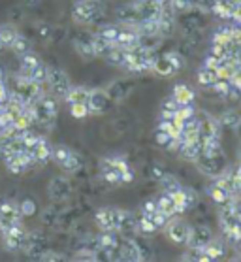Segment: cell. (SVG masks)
<instances>
[{
	"instance_id": "cell-1",
	"label": "cell",
	"mask_w": 241,
	"mask_h": 262,
	"mask_svg": "<svg viewBox=\"0 0 241 262\" xmlns=\"http://www.w3.org/2000/svg\"><path fill=\"white\" fill-rule=\"evenodd\" d=\"M104 17L102 4H96L93 0H76L72 6V19L77 25H94Z\"/></svg>"
},
{
	"instance_id": "cell-2",
	"label": "cell",
	"mask_w": 241,
	"mask_h": 262,
	"mask_svg": "<svg viewBox=\"0 0 241 262\" xmlns=\"http://www.w3.org/2000/svg\"><path fill=\"white\" fill-rule=\"evenodd\" d=\"M32 110V119L41 126H53L55 119H57V100H53L51 96L41 95L38 100L30 106Z\"/></svg>"
},
{
	"instance_id": "cell-3",
	"label": "cell",
	"mask_w": 241,
	"mask_h": 262,
	"mask_svg": "<svg viewBox=\"0 0 241 262\" xmlns=\"http://www.w3.org/2000/svg\"><path fill=\"white\" fill-rule=\"evenodd\" d=\"M196 168L200 170L204 176H209V178H217L218 173H223L228 166V161H226V155L224 153H218V155H209V153H200V155L194 159Z\"/></svg>"
},
{
	"instance_id": "cell-4",
	"label": "cell",
	"mask_w": 241,
	"mask_h": 262,
	"mask_svg": "<svg viewBox=\"0 0 241 262\" xmlns=\"http://www.w3.org/2000/svg\"><path fill=\"white\" fill-rule=\"evenodd\" d=\"M2 239H4V247L12 253H17V251L27 249V244H29V234L23 228V225H13L12 228H8L6 232H2Z\"/></svg>"
},
{
	"instance_id": "cell-5",
	"label": "cell",
	"mask_w": 241,
	"mask_h": 262,
	"mask_svg": "<svg viewBox=\"0 0 241 262\" xmlns=\"http://www.w3.org/2000/svg\"><path fill=\"white\" fill-rule=\"evenodd\" d=\"M23 221L21 206L12 200H4L0 204V232H6L13 225H19Z\"/></svg>"
},
{
	"instance_id": "cell-6",
	"label": "cell",
	"mask_w": 241,
	"mask_h": 262,
	"mask_svg": "<svg viewBox=\"0 0 241 262\" xmlns=\"http://www.w3.org/2000/svg\"><path fill=\"white\" fill-rule=\"evenodd\" d=\"M113 100L107 96L106 89H91L89 93V100H87V110L89 115H102L109 112Z\"/></svg>"
},
{
	"instance_id": "cell-7",
	"label": "cell",
	"mask_w": 241,
	"mask_h": 262,
	"mask_svg": "<svg viewBox=\"0 0 241 262\" xmlns=\"http://www.w3.org/2000/svg\"><path fill=\"white\" fill-rule=\"evenodd\" d=\"M121 208H100L96 211V225L100 230H119V223H121Z\"/></svg>"
},
{
	"instance_id": "cell-8",
	"label": "cell",
	"mask_w": 241,
	"mask_h": 262,
	"mask_svg": "<svg viewBox=\"0 0 241 262\" xmlns=\"http://www.w3.org/2000/svg\"><path fill=\"white\" fill-rule=\"evenodd\" d=\"M47 83H49V89L55 96H66L68 89H70V79H68V74H66L62 68H49V74H47Z\"/></svg>"
},
{
	"instance_id": "cell-9",
	"label": "cell",
	"mask_w": 241,
	"mask_h": 262,
	"mask_svg": "<svg viewBox=\"0 0 241 262\" xmlns=\"http://www.w3.org/2000/svg\"><path fill=\"white\" fill-rule=\"evenodd\" d=\"M215 238L209 227L198 225V227H190L188 230V238L185 244L188 245V249H204L211 239Z\"/></svg>"
},
{
	"instance_id": "cell-10",
	"label": "cell",
	"mask_w": 241,
	"mask_h": 262,
	"mask_svg": "<svg viewBox=\"0 0 241 262\" xmlns=\"http://www.w3.org/2000/svg\"><path fill=\"white\" fill-rule=\"evenodd\" d=\"M134 87H136V81L132 78H121L107 85L106 93L113 102H119V100H124L134 91Z\"/></svg>"
},
{
	"instance_id": "cell-11",
	"label": "cell",
	"mask_w": 241,
	"mask_h": 262,
	"mask_svg": "<svg viewBox=\"0 0 241 262\" xmlns=\"http://www.w3.org/2000/svg\"><path fill=\"white\" fill-rule=\"evenodd\" d=\"M164 230H166V236H168V239H170L171 244L183 245L188 238V230H190V227H188L185 221L173 219V217H171L170 223H168V227H166Z\"/></svg>"
},
{
	"instance_id": "cell-12",
	"label": "cell",
	"mask_w": 241,
	"mask_h": 262,
	"mask_svg": "<svg viewBox=\"0 0 241 262\" xmlns=\"http://www.w3.org/2000/svg\"><path fill=\"white\" fill-rule=\"evenodd\" d=\"M200 126H198V136L200 140H207V138H218L221 136V125H218V119L213 117L209 114H200Z\"/></svg>"
},
{
	"instance_id": "cell-13",
	"label": "cell",
	"mask_w": 241,
	"mask_h": 262,
	"mask_svg": "<svg viewBox=\"0 0 241 262\" xmlns=\"http://www.w3.org/2000/svg\"><path fill=\"white\" fill-rule=\"evenodd\" d=\"M117 258L119 260H130V262H140V260H145V256H143V251H141V245L134 239H126L123 244L119 245L117 249Z\"/></svg>"
},
{
	"instance_id": "cell-14",
	"label": "cell",
	"mask_w": 241,
	"mask_h": 262,
	"mask_svg": "<svg viewBox=\"0 0 241 262\" xmlns=\"http://www.w3.org/2000/svg\"><path fill=\"white\" fill-rule=\"evenodd\" d=\"M140 42V32H138V27L134 25H124L123 29H119L117 40H115V46L123 49H134Z\"/></svg>"
},
{
	"instance_id": "cell-15",
	"label": "cell",
	"mask_w": 241,
	"mask_h": 262,
	"mask_svg": "<svg viewBox=\"0 0 241 262\" xmlns=\"http://www.w3.org/2000/svg\"><path fill=\"white\" fill-rule=\"evenodd\" d=\"M47 192L53 200H66L72 192V185L66 178H53L47 185Z\"/></svg>"
},
{
	"instance_id": "cell-16",
	"label": "cell",
	"mask_w": 241,
	"mask_h": 262,
	"mask_svg": "<svg viewBox=\"0 0 241 262\" xmlns=\"http://www.w3.org/2000/svg\"><path fill=\"white\" fill-rule=\"evenodd\" d=\"M119 245H121V239H119L117 230H102L100 238H98V247H100V251H104L107 255H113V253L119 249Z\"/></svg>"
},
{
	"instance_id": "cell-17",
	"label": "cell",
	"mask_w": 241,
	"mask_h": 262,
	"mask_svg": "<svg viewBox=\"0 0 241 262\" xmlns=\"http://www.w3.org/2000/svg\"><path fill=\"white\" fill-rule=\"evenodd\" d=\"M32 157H34L36 162H40V164H46L47 161H51V151H53V145L47 142L46 138H40V142L36 143L34 147L29 149Z\"/></svg>"
},
{
	"instance_id": "cell-18",
	"label": "cell",
	"mask_w": 241,
	"mask_h": 262,
	"mask_svg": "<svg viewBox=\"0 0 241 262\" xmlns=\"http://www.w3.org/2000/svg\"><path fill=\"white\" fill-rule=\"evenodd\" d=\"M171 96H173V98L179 102V106H181V104H194L196 93L190 85L177 83V85H173V93H171Z\"/></svg>"
},
{
	"instance_id": "cell-19",
	"label": "cell",
	"mask_w": 241,
	"mask_h": 262,
	"mask_svg": "<svg viewBox=\"0 0 241 262\" xmlns=\"http://www.w3.org/2000/svg\"><path fill=\"white\" fill-rule=\"evenodd\" d=\"M119 234H123V236H132L134 232H138V219L134 217L132 211H124L123 209V215H121V223H119Z\"/></svg>"
},
{
	"instance_id": "cell-20",
	"label": "cell",
	"mask_w": 241,
	"mask_h": 262,
	"mask_svg": "<svg viewBox=\"0 0 241 262\" xmlns=\"http://www.w3.org/2000/svg\"><path fill=\"white\" fill-rule=\"evenodd\" d=\"M89 93H91V89H87V87H70L64 98L70 106L72 104H85L87 106Z\"/></svg>"
},
{
	"instance_id": "cell-21",
	"label": "cell",
	"mask_w": 241,
	"mask_h": 262,
	"mask_svg": "<svg viewBox=\"0 0 241 262\" xmlns=\"http://www.w3.org/2000/svg\"><path fill=\"white\" fill-rule=\"evenodd\" d=\"M209 196H211L213 202L218 204V206H226V204L232 202L234 194L228 192L226 189H223V187H218L217 183H211L209 185Z\"/></svg>"
},
{
	"instance_id": "cell-22",
	"label": "cell",
	"mask_w": 241,
	"mask_h": 262,
	"mask_svg": "<svg viewBox=\"0 0 241 262\" xmlns=\"http://www.w3.org/2000/svg\"><path fill=\"white\" fill-rule=\"evenodd\" d=\"M218 221H221L223 230H226V228H234L239 225V217H237V213L232 209L230 204H226V206L223 208V211H221V215H218Z\"/></svg>"
},
{
	"instance_id": "cell-23",
	"label": "cell",
	"mask_w": 241,
	"mask_h": 262,
	"mask_svg": "<svg viewBox=\"0 0 241 262\" xmlns=\"http://www.w3.org/2000/svg\"><path fill=\"white\" fill-rule=\"evenodd\" d=\"M155 74H159V76H162V78H170V76H173L176 72H173V66H171V62L168 59H166V55H162V57H155L153 60V70Z\"/></svg>"
},
{
	"instance_id": "cell-24",
	"label": "cell",
	"mask_w": 241,
	"mask_h": 262,
	"mask_svg": "<svg viewBox=\"0 0 241 262\" xmlns=\"http://www.w3.org/2000/svg\"><path fill=\"white\" fill-rule=\"evenodd\" d=\"M2 159H4V164H6V168L12 173H23L29 170L27 164L21 161V157H19L17 153H8V155H4Z\"/></svg>"
},
{
	"instance_id": "cell-25",
	"label": "cell",
	"mask_w": 241,
	"mask_h": 262,
	"mask_svg": "<svg viewBox=\"0 0 241 262\" xmlns=\"http://www.w3.org/2000/svg\"><path fill=\"white\" fill-rule=\"evenodd\" d=\"M218 125L228 128V130H237V126L241 125V115L234 110H228L218 117Z\"/></svg>"
},
{
	"instance_id": "cell-26",
	"label": "cell",
	"mask_w": 241,
	"mask_h": 262,
	"mask_svg": "<svg viewBox=\"0 0 241 262\" xmlns=\"http://www.w3.org/2000/svg\"><path fill=\"white\" fill-rule=\"evenodd\" d=\"M106 59L107 64L112 66H117V68H123L124 66V60H126V49L123 48H117V46H113L112 51L104 57Z\"/></svg>"
},
{
	"instance_id": "cell-27",
	"label": "cell",
	"mask_w": 241,
	"mask_h": 262,
	"mask_svg": "<svg viewBox=\"0 0 241 262\" xmlns=\"http://www.w3.org/2000/svg\"><path fill=\"white\" fill-rule=\"evenodd\" d=\"M17 34L19 32L13 25H10V23L0 25V43H2L4 48H10L13 43V40L17 38Z\"/></svg>"
},
{
	"instance_id": "cell-28",
	"label": "cell",
	"mask_w": 241,
	"mask_h": 262,
	"mask_svg": "<svg viewBox=\"0 0 241 262\" xmlns=\"http://www.w3.org/2000/svg\"><path fill=\"white\" fill-rule=\"evenodd\" d=\"M47 74H49V68H47L43 62H38V64L32 68V70L27 74V79H30V81H34V83L41 85V83H46L47 81Z\"/></svg>"
},
{
	"instance_id": "cell-29",
	"label": "cell",
	"mask_w": 241,
	"mask_h": 262,
	"mask_svg": "<svg viewBox=\"0 0 241 262\" xmlns=\"http://www.w3.org/2000/svg\"><path fill=\"white\" fill-rule=\"evenodd\" d=\"M74 48H76V51L79 55H81L83 59H94L96 55H94V48H93V42H91V38L89 40H85V38H77L76 42H74Z\"/></svg>"
},
{
	"instance_id": "cell-30",
	"label": "cell",
	"mask_w": 241,
	"mask_h": 262,
	"mask_svg": "<svg viewBox=\"0 0 241 262\" xmlns=\"http://www.w3.org/2000/svg\"><path fill=\"white\" fill-rule=\"evenodd\" d=\"M157 206H159L160 211H164V213L170 215V217H173V215H179V213H177L176 204H173V198H171V194H168V192H162V196H159V200H157Z\"/></svg>"
},
{
	"instance_id": "cell-31",
	"label": "cell",
	"mask_w": 241,
	"mask_h": 262,
	"mask_svg": "<svg viewBox=\"0 0 241 262\" xmlns=\"http://www.w3.org/2000/svg\"><path fill=\"white\" fill-rule=\"evenodd\" d=\"M91 42H93V48H94V55L96 57H106L109 51H112V48L115 46V43H109V42H106V40H102L100 36H91Z\"/></svg>"
},
{
	"instance_id": "cell-32",
	"label": "cell",
	"mask_w": 241,
	"mask_h": 262,
	"mask_svg": "<svg viewBox=\"0 0 241 262\" xmlns=\"http://www.w3.org/2000/svg\"><path fill=\"white\" fill-rule=\"evenodd\" d=\"M10 49H12L15 55H25V53H29V51H32V43H30V40L27 38V36H21L17 34V38L13 40V43L10 46Z\"/></svg>"
},
{
	"instance_id": "cell-33",
	"label": "cell",
	"mask_w": 241,
	"mask_h": 262,
	"mask_svg": "<svg viewBox=\"0 0 241 262\" xmlns=\"http://www.w3.org/2000/svg\"><path fill=\"white\" fill-rule=\"evenodd\" d=\"M74 153L70 147H66V145H55L53 151H51V159H53V162L57 164V166H62L68 159H70V155Z\"/></svg>"
},
{
	"instance_id": "cell-34",
	"label": "cell",
	"mask_w": 241,
	"mask_h": 262,
	"mask_svg": "<svg viewBox=\"0 0 241 262\" xmlns=\"http://www.w3.org/2000/svg\"><path fill=\"white\" fill-rule=\"evenodd\" d=\"M40 57L36 53H32V51H29V53L21 55V76L23 78H27V74H29L32 68H34L38 62H40Z\"/></svg>"
},
{
	"instance_id": "cell-35",
	"label": "cell",
	"mask_w": 241,
	"mask_h": 262,
	"mask_svg": "<svg viewBox=\"0 0 241 262\" xmlns=\"http://www.w3.org/2000/svg\"><path fill=\"white\" fill-rule=\"evenodd\" d=\"M155 140H157V143L162 145L164 149H176L177 147V138L171 136L170 132L160 130V128H157V132H155Z\"/></svg>"
},
{
	"instance_id": "cell-36",
	"label": "cell",
	"mask_w": 241,
	"mask_h": 262,
	"mask_svg": "<svg viewBox=\"0 0 241 262\" xmlns=\"http://www.w3.org/2000/svg\"><path fill=\"white\" fill-rule=\"evenodd\" d=\"M204 251H206V255L209 256L211 260H218V258L224 255V245H223V242H221V239L213 238L211 242L204 247Z\"/></svg>"
},
{
	"instance_id": "cell-37",
	"label": "cell",
	"mask_w": 241,
	"mask_h": 262,
	"mask_svg": "<svg viewBox=\"0 0 241 262\" xmlns=\"http://www.w3.org/2000/svg\"><path fill=\"white\" fill-rule=\"evenodd\" d=\"M138 232H141V234H155V232H159V228H157V225H155L153 219H151L149 215L141 213V217L138 219Z\"/></svg>"
},
{
	"instance_id": "cell-38",
	"label": "cell",
	"mask_w": 241,
	"mask_h": 262,
	"mask_svg": "<svg viewBox=\"0 0 241 262\" xmlns=\"http://www.w3.org/2000/svg\"><path fill=\"white\" fill-rule=\"evenodd\" d=\"M81 166H83L81 157H79L76 151H74V153L70 155V159H68V161H66L64 164L60 166V170H62V172H66V173H76Z\"/></svg>"
},
{
	"instance_id": "cell-39",
	"label": "cell",
	"mask_w": 241,
	"mask_h": 262,
	"mask_svg": "<svg viewBox=\"0 0 241 262\" xmlns=\"http://www.w3.org/2000/svg\"><path fill=\"white\" fill-rule=\"evenodd\" d=\"M160 187H162V191L168 192V194H173V192L181 191V189H183L181 183H179V181H177L171 173H166V178L160 181Z\"/></svg>"
},
{
	"instance_id": "cell-40",
	"label": "cell",
	"mask_w": 241,
	"mask_h": 262,
	"mask_svg": "<svg viewBox=\"0 0 241 262\" xmlns=\"http://www.w3.org/2000/svg\"><path fill=\"white\" fill-rule=\"evenodd\" d=\"M102 179L106 181L107 185H113V187H117V185H123V179H121V173L115 166L113 168H107V170H102Z\"/></svg>"
},
{
	"instance_id": "cell-41",
	"label": "cell",
	"mask_w": 241,
	"mask_h": 262,
	"mask_svg": "<svg viewBox=\"0 0 241 262\" xmlns=\"http://www.w3.org/2000/svg\"><path fill=\"white\" fill-rule=\"evenodd\" d=\"M232 78H223V76H218L215 81H213V85H211V89L217 93L218 96H224L226 93L230 91V87H232Z\"/></svg>"
},
{
	"instance_id": "cell-42",
	"label": "cell",
	"mask_w": 241,
	"mask_h": 262,
	"mask_svg": "<svg viewBox=\"0 0 241 262\" xmlns=\"http://www.w3.org/2000/svg\"><path fill=\"white\" fill-rule=\"evenodd\" d=\"M117 34H119V27H115V25H106V27H102V29L96 32V36H100L102 40H106V42H109V43H115Z\"/></svg>"
},
{
	"instance_id": "cell-43",
	"label": "cell",
	"mask_w": 241,
	"mask_h": 262,
	"mask_svg": "<svg viewBox=\"0 0 241 262\" xmlns=\"http://www.w3.org/2000/svg\"><path fill=\"white\" fill-rule=\"evenodd\" d=\"M166 59L171 62V66H173V72H176V74H177V72H181L183 68H185V64H187V62H185V57H183L179 51H170V53H166Z\"/></svg>"
},
{
	"instance_id": "cell-44",
	"label": "cell",
	"mask_w": 241,
	"mask_h": 262,
	"mask_svg": "<svg viewBox=\"0 0 241 262\" xmlns=\"http://www.w3.org/2000/svg\"><path fill=\"white\" fill-rule=\"evenodd\" d=\"M145 215H147V213H145ZM149 217L153 219V223L157 225V228H159V230H164V228L168 227L170 219H171L170 215H166L164 211H160V209H157V211H155V213H151Z\"/></svg>"
},
{
	"instance_id": "cell-45",
	"label": "cell",
	"mask_w": 241,
	"mask_h": 262,
	"mask_svg": "<svg viewBox=\"0 0 241 262\" xmlns=\"http://www.w3.org/2000/svg\"><path fill=\"white\" fill-rule=\"evenodd\" d=\"M183 194H185V211L192 209L200 200V196H198V192L194 189H183Z\"/></svg>"
},
{
	"instance_id": "cell-46",
	"label": "cell",
	"mask_w": 241,
	"mask_h": 262,
	"mask_svg": "<svg viewBox=\"0 0 241 262\" xmlns=\"http://www.w3.org/2000/svg\"><path fill=\"white\" fill-rule=\"evenodd\" d=\"M223 98L228 102V104H234V106H237V104H241V89H239V87H235V85H232V87H230V91L223 96Z\"/></svg>"
},
{
	"instance_id": "cell-47",
	"label": "cell",
	"mask_w": 241,
	"mask_h": 262,
	"mask_svg": "<svg viewBox=\"0 0 241 262\" xmlns=\"http://www.w3.org/2000/svg\"><path fill=\"white\" fill-rule=\"evenodd\" d=\"M166 173H168V172H166L160 164H153V166L149 168V176H151V179H153V181H157V183H160V181L166 178Z\"/></svg>"
},
{
	"instance_id": "cell-48",
	"label": "cell",
	"mask_w": 241,
	"mask_h": 262,
	"mask_svg": "<svg viewBox=\"0 0 241 262\" xmlns=\"http://www.w3.org/2000/svg\"><path fill=\"white\" fill-rule=\"evenodd\" d=\"M177 107H179V102H177L171 95L168 96V98H164L162 104H160V110H162V112H173V114H176Z\"/></svg>"
},
{
	"instance_id": "cell-49",
	"label": "cell",
	"mask_w": 241,
	"mask_h": 262,
	"mask_svg": "<svg viewBox=\"0 0 241 262\" xmlns=\"http://www.w3.org/2000/svg\"><path fill=\"white\" fill-rule=\"evenodd\" d=\"M70 114L76 117V119H83V117H87L89 115V110L85 104H72L70 106Z\"/></svg>"
},
{
	"instance_id": "cell-50",
	"label": "cell",
	"mask_w": 241,
	"mask_h": 262,
	"mask_svg": "<svg viewBox=\"0 0 241 262\" xmlns=\"http://www.w3.org/2000/svg\"><path fill=\"white\" fill-rule=\"evenodd\" d=\"M171 198H173V204H176V208H177V213H185V194H183V189L173 192Z\"/></svg>"
},
{
	"instance_id": "cell-51",
	"label": "cell",
	"mask_w": 241,
	"mask_h": 262,
	"mask_svg": "<svg viewBox=\"0 0 241 262\" xmlns=\"http://www.w3.org/2000/svg\"><path fill=\"white\" fill-rule=\"evenodd\" d=\"M40 260H64V256L60 253H53V251H43L40 255Z\"/></svg>"
},
{
	"instance_id": "cell-52",
	"label": "cell",
	"mask_w": 241,
	"mask_h": 262,
	"mask_svg": "<svg viewBox=\"0 0 241 262\" xmlns=\"http://www.w3.org/2000/svg\"><path fill=\"white\" fill-rule=\"evenodd\" d=\"M232 176H234V181H235V189H237V194H241V162H237L234 168V172H232Z\"/></svg>"
},
{
	"instance_id": "cell-53",
	"label": "cell",
	"mask_w": 241,
	"mask_h": 262,
	"mask_svg": "<svg viewBox=\"0 0 241 262\" xmlns=\"http://www.w3.org/2000/svg\"><path fill=\"white\" fill-rule=\"evenodd\" d=\"M157 209H159V206H157V200H149V202H145L143 206H141V213L151 215V213H155Z\"/></svg>"
},
{
	"instance_id": "cell-54",
	"label": "cell",
	"mask_w": 241,
	"mask_h": 262,
	"mask_svg": "<svg viewBox=\"0 0 241 262\" xmlns=\"http://www.w3.org/2000/svg\"><path fill=\"white\" fill-rule=\"evenodd\" d=\"M157 4H160V6H170L171 4V0H155Z\"/></svg>"
},
{
	"instance_id": "cell-55",
	"label": "cell",
	"mask_w": 241,
	"mask_h": 262,
	"mask_svg": "<svg viewBox=\"0 0 241 262\" xmlns=\"http://www.w3.org/2000/svg\"><path fill=\"white\" fill-rule=\"evenodd\" d=\"M237 161L241 162V143H239V147H237Z\"/></svg>"
},
{
	"instance_id": "cell-56",
	"label": "cell",
	"mask_w": 241,
	"mask_h": 262,
	"mask_svg": "<svg viewBox=\"0 0 241 262\" xmlns=\"http://www.w3.org/2000/svg\"><path fill=\"white\" fill-rule=\"evenodd\" d=\"M235 247H237V251H239V253H241V239H239V242H237V244H235Z\"/></svg>"
},
{
	"instance_id": "cell-57",
	"label": "cell",
	"mask_w": 241,
	"mask_h": 262,
	"mask_svg": "<svg viewBox=\"0 0 241 262\" xmlns=\"http://www.w3.org/2000/svg\"><path fill=\"white\" fill-rule=\"evenodd\" d=\"M93 2H96V4H104L106 0H93Z\"/></svg>"
},
{
	"instance_id": "cell-58",
	"label": "cell",
	"mask_w": 241,
	"mask_h": 262,
	"mask_svg": "<svg viewBox=\"0 0 241 262\" xmlns=\"http://www.w3.org/2000/svg\"><path fill=\"white\" fill-rule=\"evenodd\" d=\"M4 49H6V48H4V46H2V43H0V53H2V51H4Z\"/></svg>"
}]
</instances>
